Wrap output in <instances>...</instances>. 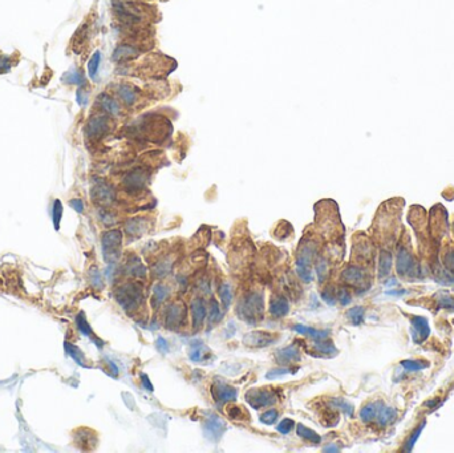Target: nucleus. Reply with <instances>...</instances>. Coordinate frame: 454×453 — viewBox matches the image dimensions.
Instances as JSON below:
<instances>
[{
  "mask_svg": "<svg viewBox=\"0 0 454 453\" xmlns=\"http://www.w3.org/2000/svg\"><path fill=\"white\" fill-rule=\"evenodd\" d=\"M240 319L250 325H256L263 318V298L258 292H251L240 300L238 310Z\"/></svg>",
  "mask_w": 454,
  "mask_h": 453,
  "instance_id": "obj_1",
  "label": "nucleus"
},
{
  "mask_svg": "<svg viewBox=\"0 0 454 453\" xmlns=\"http://www.w3.org/2000/svg\"><path fill=\"white\" fill-rule=\"evenodd\" d=\"M116 298L125 311L137 310L144 302V292L137 283H126L117 289Z\"/></svg>",
  "mask_w": 454,
  "mask_h": 453,
  "instance_id": "obj_2",
  "label": "nucleus"
},
{
  "mask_svg": "<svg viewBox=\"0 0 454 453\" xmlns=\"http://www.w3.org/2000/svg\"><path fill=\"white\" fill-rule=\"evenodd\" d=\"M122 245V233L120 230H110L102 237V251L108 262H114L120 256Z\"/></svg>",
  "mask_w": 454,
  "mask_h": 453,
  "instance_id": "obj_3",
  "label": "nucleus"
},
{
  "mask_svg": "<svg viewBox=\"0 0 454 453\" xmlns=\"http://www.w3.org/2000/svg\"><path fill=\"white\" fill-rule=\"evenodd\" d=\"M246 400L252 408L259 409L275 404L278 402V395L270 388H252L246 394Z\"/></svg>",
  "mask_w": 454,
  "mask_h": 453,
  "instance_id": "obj_4",
  "label": "nucleus"
},
{
  "mask_svg": "<svg viewBox=\"0 0 454 453\" xmlns=\"http://www.w3.org/2000/svg\"><path fill=\"white\" fill-rule=\"evenodd\" d=\"M226 431H227V425L221 417L214 415V413H210L206 417L204 424V432L205 437L209 438L210 441H219L222 436L225 435Z\"/></svg>",
  "mask_w": 454,
  "mask_h": 453,
  "instance_id": "obj_5",
  "label": "nucleus"
},
{
  "mask_svg": "<svg viewBox=\"0 0 454 453\" xmlns=\"http://www.w3.org/2000/svg\"><path fill=\"white\" fill-rule=\"evenodd\" d=\"M186 318V306L181 300H177L166 308L165 312V326L169 330L178 329Z\"/></svg>",
  "mask_w": 454,
  "mask_h": 453,
  "instance_id": "obj_6",
  "label": "nucleus"
},
{
  "mask_svg": "<svg viewBox=\"0 0 454 453\" xmlns=\"http://www.w3.org/2000/svg\"><path fill=\"white\" fill-rule=\"evenodd\" d=\"M109 129V121L105 116H95L88 121L85 126V133L89 139L97 140L105 135Z\"/></svg>",
  "mask_w": 454,
  "mask_h": 453,
  "instance_id": "obj_7",
  "label": "nucleus"
},
{
  "mask_svg": "<svg viewBox=\"0 0 454 453\" xmlns=\"http://www.w3.org/2000/svg\"><path fill=\"white\" fill-rule=\"evenodd\" d=\"M211 394H213V398L217 403L219 404H225L227 402H233L235 400L236 396H238V391L236 388L231 387L229 384L222 383V381H217V383L213 384L211 387Z\"/></svg>",
  "mask_w": 454,
  "mask_h": 453,
  "instance_id": "obj_8",
  "label": "nucleus"
},
{
  "mask_svg": "<svg viewBox=\"0 0 454 453\" xmlns=\"http://www.w3.org/2000/svg\"><path fill=\"white\" fill-rule=\"evenodd\" d=\"M275 342V336L266 331H252L244 335L243 343L248 347H266Z\"/></svg>",
  "mask_w": 454,
  "mask_h": 453,
  "instance_id": "obj_9",
  "label": "nucleus"
},
{
  "mask_svg": "<svg viewBox=\"0 0 454 453\" xmlns=\"http://www.w3.org/2000/svg\"><path fill=\"white\" fill-rule=\"evenodd\" d=\"M148 178H149V177H148V173L144 172L142 169H136V170L131 172L126 177H125L124 185L126 186V189L131 190V191L132 190H133V191H136V190H141L144 189V186H145L146 182H148Z\"/></svg>",
  "mask_w": 454,
  "mask_h": 453,
  "instance_id": "obj_10",
  "label": "nucleus"
},
{
  "mask_svg": "<svg viewBox=\"0 0 454 453\" xmlns=\"http://www.w3.org/2000/svg\"><path fill=\"white\" fill-rule=\"evenodd\" d=\"M92 197L97 204L101 205H109L114 200V190L108 183L101 182L97 183L93 190H92Z\"/></svg>",
  "mask_w": 454,
  "mask_h": 453,
  "instance_id": "obj_11",
  "label": "nucleus"
},
{
  "mask_svg": "<svg viewBox=\"0 0 454 453\" xmlns=\"http://www.w3.org/2000/svg\"><path fill=\"white\" fill-rule=\"evenodd\" d=\"M276 362L279 363L280 365H287L292 364V363H296L300 360V351L298 347L295 346H287V347L282 348L275 354Z\"/></svg>",
  "mask_w": 454,
  "mask_h": 453,
  "instance_id": "obj_12",
  "label": "nucleus"
},
{
  "mask_svg": "<svg viewBox=\"0 0 454 453\" xmlns=\"http://www.w3.org/2000/svg\"><path fill=\"white\" fill-rule=\"evenodd\" d=\"M206 302L204 298H197L191 304V314H193V325L196 329H200L206 319Z\"/></svg>",
  "mask_w": 454,
  "mask_h": 453,
  "instance_id": "obj_13",
  "label": "nucleus"
},
{
  "mask_svg": "<svg viewBox=\"0 0 454 453\" xmlns=\"http://www.w3.org/2000/svg\"><path fill=\"white\" fill-rule=\"evenodd\" d=\"M270 314L275 316V318H282L284 315L288 314L290 311V303L286 298L282 296H274L273 299L270 300Z\"/></svg>",
  "mask_w": 454,
  "mask_h": 453,
  "instance_id": "obj_14",
  "label": "nucleus"
},
{
  "mask_svg": "<svg viewBox=\"0 0 454 453\" xmlns=\"http://www.w3.org/2000/svg\"><path fill=\"white\" fill-rule=\"evenodd\" d=\"M292 329L299 334H303V335H308L311 336L315 342L316 340H321V339H326L328 338V331H323V330H316V329H312V327H307L304 325H295Z\"/></svg>",
  "mask_w": 454,
  "mask_h": 453,
  "instance_id": "obj_15",
  "label": "nucleus"
},
{
  "mask_svg": "<svg viewBox=\"0 0 454 453\" xmlns=\"http://www.w3.org/2000/svg\"><path fill=\"white\" fill-rule=\"evenodd\" d=\"M207 354V347L204 344L202 340H196L193 344H191V350H190V359L191 362L194 363H202V360L205 359Z\"/></svg>",
  "mask_w": 454,
  "mask_h": 453,
  "instance_id": "obj_16",
  "label": "nucleus"
},
{
  "mask_svg": "<svg viewBox=\"0 0 454 453\" xmlns=\"http://www.w3.org/2000/svg\"><path fill=\"white\" fill-rule=\"evenodd\" d=\"M126 271L129 275H133V277L137 278H144L146 275V267L144 266V263L137 256H135V258H132L129 261L126 266Z\"/></svg>",
  "mask_w": 454,
  "mask_h": 453,
  "instance_id": "obj_17",
  "label": "nucleus"
},
{
  "mask_svg": "<svg viewBox=\"0 0 454 453\" xmlns=\"http://www.w3.org/2000/svg\"><path fill=\"white\" fill-rule=\"evenodd\" d=\"M98 99H100V105H101V108L105 110L106 113L113 114V116H116V114L120 113L121 108L116 100L109 97L108 95H102L101 97H98Z\"/></svg>",
  "mask_w": 454,
  "mask_h": 453,
  "instance_id": "obj_18",
  "label": "nucleus"
},
{
  "mask_svg": "<svg viewBox=\"0 0 454 453\" xmlns=\"http://www.w3.org/2000/svg\"><path fill=\"white\" fill-rule=\"evenodd\" d=\"M296 433H298V436H300L302 438L308 440V441L313 442V444H319V442L321 441V437L317 435L316 432L313 431V429H311V428L305 427L304 424H298V425H296Z\"/></svg>",
  "mask_w": 454,
  "mask_h": 453,
  "instance_id": "obj_19",
  "label": "nucleus"
},
{
  "mask_svg": "<svg viewBox=\"0 0 454 453\" xmlns=\"http://www.w3.org/2000/svg\"><path fill=\"white\" fill-rule=\"evenodd\" d=\"M146 230V223L142 218H135L129 221L126 225V231L129 233V235H135V237H140L141 234L145 233Z\"/></svg>",
  "mask_w": 454,
  "mask_h": 453,
  "instance_id": "obj_20",
  "label": "nucleus"
},
{
  "mask_svg": "<svg viewBox=\"0 0 454 453\" xmlns=\"http://www.w3.org/2000/svg\"><path fill=\"white\" fill-rule=\"evenodd\" d=\"M118 95H120L121 100L127 104V105H132L135 104L136 100H137V93H136L135 88L131 87V85L122 84L118 88Z\"/></svg>",
  "mask_w": 454,
  "mask_h": 453,
  "instance_id": "obj_21",
  "label": "nucleus"
},
{
  "mask_svg": "<svg viewBox=\"0 0 454 453\" xmlns=\"http://www.w3.org/2000/svg\"><path fill=\"white\" fill-rule=\"evenodd\" d=\"M138 51L135 47L132 45H120L117 48L116 52H114V60L117 61H124V60H129L133 56H137Z\"/></svg>",
  "mask_w": 454,
  "mask_h": 453,
  "instance_id": "obj_22",
  "label": "nucleus"
},
{
  "mask_svg": "<svg viewBox=\"0 0 454 453\" xmlns=\"http://www.w3.org/2000/svg\"><path fill=\"white\" fill-rule=\"evenodd\" d=\"M207 312H209V321L210 323H217L222 318V311L219 308L218 302L214 298H211L209 300V303H207Z\"/></svg>",
  "mask_w": 454,
  "mask_h": 453,
  "instance_id": "obj_23",
  "label": "nucleus"
},
{
  "mask_svg": "<svg viewBox=\"0 0 454 453\" xmlns=\"http://www.w3.org/2000/svg\"><path fill=\"white\" fill-rule=\"evenodd\" d=\"M226 413H227L230 419H233V420L242 421L250 419L248 413L246 412V409L240 406H230L229 408H226Z\"/></svg>",
  "mask_w": 454,
  "mask_h": 453,
  "instance_id": "obj_24",
  "label": "nucleus"
},
{
  "mask_svg": "<svg viewBox=\"0 0 454 453\" xmlns=\"http://www.w3.org/2000/svg\"><path fill=\"white\" fill-rule=\"evenodd\" d=\"M343 279H345L349 283H359L363 279V271L360 270L359 267H348L345 269L343 273Z\"/></svg>",
  "mask_w": 454,
  "mask_h": 453,
  "instance_id": "obj_25",
  "label": "nucleus"
},
{
  "mask_svg": "<svg viewBox=\"0 0 454 453\" xmlns=\"http://www.w3.org/2000/svg\"><path fill=\"white\" fill-rule=\"evenodd\" d=\"M218 294H219V298L222 300V304L225 307L226 310L229 308L231 302H233V291H231V287L229 285H222L221 287L218 289Z\"/></svg>",
  "mask_w": 454,
  "mask_h": 453,
  "instance_id": "obj_26",
  "label": "nucleus"
},
{
  "mask_svg": "<svg viewBox=\"0 0 454 453\" xmlns=\"http://www.w3.org/2000/svg\"><path fill=\"white\" fill-rule=\"evenodd\" d=\"M296 273H298L299 278H300L303 282H305V283H309V282L313 279L312 270H311L309 265L296 262Z\"/></svg>",
  "mask_w": 454,
  "mask_h": 453,
  "instance_id": "obj_27",
  "label": "nucleus"
},
{
  "mask_svg": "<svg viewBox=\"0 0 454 453\" xmlns=\"http://www.w3.org/2000/svg\"><path fill=\"white\" fill-rule=\"evenodd\" d=\"M169 294H170V291H169V289H167L166 286L156 285L153 287V299H154V302H156L157 304L162 303L167 296H169Z\"/></svg>",
  "mask_w": 454,
  "mask_h": 453,
  "instance_id": "obj_28",
  "label": "nucleus"
},
{
  "mask_svg": "<svg viewBox=\"0 0 454 453\" xmlns=\"http://www.w3.org/2000/svg\"><path fill=\"white\" fill-rule=\"evenodd\" d=\"M278 416H279V412L276 409H269L259 416V421L265 425H273L278 420Z\"/></svg>",
  "mask_w": 454,
  "mask_h": 453,
  "instance_id": "obj_29",
  "label": "nucleus"
},
{
  "mask_svg": "<svg viewBox=\"0 0 454 453\" xmlns=\"http://www.w3.org/2000/svg\"><path fill=\"white\" fill-rule=\"evenodd\" d=\"M315 348H316L319 352H321V354H332V352L336 351L334 343L330 342L327 338L321 340H316V342H315Z\"/></svg>",
  "mask_w": 454,
  "mask_h": 453,
  "instance_id": "obj_30",
  "label": "nucleus"
},
{
  "mask_svg": "<svg viewBox=\"0 0 454 453\" xmlns=\"http://www.w3.org/2000/svg\"><path fill=\"white\" fill-rule=\"evenodd\" d=\"M360 416L364 421H371L372 419L377 416V406L376 404H368L364 407L360 412Z\"/></svg>",
  "mask_w": 454,
  "mask_h": 453,
  "instance_id": "obj_31",
  "label": "nucleus"
},
{
  "mask_svg": "<svg viewBox=\"0 0 454 453\" xmlns=\"http://www.w3.org/2000/svg\"><path fill=\"white\" fill-rule=\"evenodd\" d=\"M290 373H294L292 372V369L286 368V367H282V368H275V369H271V371H269V372L266 373V379L276 380V379H280V377L286 376V375H290Z\"/></svg>",
  "mask_w": 454,
  "mask_h": 453,
  "instance_id": "obj_32",
  "label": "nucleus"
},
{
  "mask_svg": "<svg viewBox=\"0 0 454 453\" xmlns=\"http://www.w3.org/2000/svg\"><path fill=\"white\" fill-rule=\"evenodd\" d=\"M100 60H101V55H100V52H96L95 55L92 56L91 60H89V62H88V72H89V76L92 79H95L96 73H97Z\"/></svg>",
  "mask_w": 454,
  "mask_h": 453,
  "instance_id": "obj_33",
  "label": "nucleus"
},
{
  "mask_svg": "<svg viewBox=\"0 0 454 453\" xmlns=\"http://www.w3.org/2000/svg\"><path fill=\"white\" fill-rule=\"evenodd\" d=\"M66 347H67V350H68L69 354H71V356H72V358L75 359V360H76L79 364L84 365V367H88V365L85 364V358H84L83 352H81L79 348L75 347V346H71V344H68V343L66 344Z\"/></svg>",
  "mask_w": 454,
  "mask_h": 453,
  "instance_id": "obj_34",
  "label": "nucleus"
},
{
  "mask_svg": "<svg viewBox=\"0 0 454 453\" xmlns=\"http://www.w3.org/2000/svg\"><path fill=\"white\" fill-rule=\"evenodd\" d=\"M170 269H171L170 262L162 261V262L157 263L156 266L153 267V273L157 275V278H164L165 275L170 271Z\"/></svg>",
  "mask_w": 454,
  "mask_h": 453,
  "instance_id": "obj_35",
  "label": "nucleus"
},
{
  "mask_svg": "<svg viewBox=\"0 0 454 453\" xmlns=\"http://www.w3.org/2000/svg\"><path fill=\"white\" fill-rule=\"evenodd\" d=\"M294 425L295 421L292 420V419H283V420L276 425V429H278V432L282 433V435H288V433L292 431Z\"/></svg>",
  "mask_w": 454,
  "mask_h": 453,
  "instance_id": "obj_36",
  "label": "nucleus"
},
{
  "mask_svg": "<svg viewBox=\"0 0 454 453\" xmlns=\"http://www.w3.org/2000/svg\"><path fill=\"white\" fill-rule=\"evenodd\" d=\"M348 318L351 319L353 325H359L360 321L363 320V316H364V310L361 307H355L352 310L348 311Z\"/></svg>",
  "mask_w": 454,
  "mask_h": 453,
  "instance_id": "obj_37",
  "label": "nucleus"
},
{
  "mask_svg": "<svg viewBox=\"0 0 454 453\" xmlns=\"http://www.w3.org/2000/svg\"><path fill=\"white\" fill-rule=\"evenodd\" d=\"M77 326H79V329H80V331L84 334V335H88V336L92 335L91 326L88 325V321H87V319H85V316H84V314H80L79 316H77Z\"/></svg>",
  "mask_w": 454,
  "mask_h": 453,
  "instance_id": "obj_38",
  "label": "nucleus"
},
{
  "mask_svg": "<svg viewBox=\"0 0 454 453\" xmlns=\"http://www.w3.org/2000/svg\"><path fill=\"white\" fill-rule=\"evenodd\" d=\"M332 406L339 407V408L342 409V411H344L345 413H348V415H352V412H353L352 406H349L348 403L343 402V400H340V399H335V400H332Z\"/></svg>",
  "mask_w": 454,
  "mask_h": 453,
  "instance_id": "obj_39",
  "label": "nucleus"
},
{
  "mask_svg": "<svg viewBox=\"0 0 454 453\" xmlns=\"http://www.w3.org/2000/svg\"><path fill=\"white\" fill-rule=\"evenodd\" d=\"M62 216V206L60 204V201L55 202V206H53V221H55L56 229H58V223H60V218Z\"/></svg>",
  "mask_w": 454,
  "mask_h": 453,
  "instance_id": "obj_40",
  "label": "nucleus"
},
{
  "mask_svg": "<svg viewBox=\"0 0 454 453\" xmlns=\"http://www.w3.org/2000/svg\"><path fill=\"white\" fill-rule=\"evenodd\" d=\"M154 344H156L157 350L160 351V352H162V354L169 352V343H167V340L165 339V338H162V336H158Z\"/></svg>",
  "mask_w": 454,
  "mask_h": 453,
  "instance_id": "obj_41",
  "label": "nucleus"
},
{
  "mask_svg": "<svg viewBox=\"0 0 454 453\" xmlns=\"http://www.w3.org/2000/svg\"><path fill=\"white\" fill-rule=\"evenodd\" d=\"M316 273L317 277H319V281H324L326 279V275H327V263L324 261H320L316 265Z\"/></svg>",
  "mask_w": 454,
  "mask_h": 453,
  "instance_id": "obj_42",
  "label": "nucleus"
},
{
  "mask_svg": "<svg viewBox=\"0 0 454 453\" xmlns=\"http://www.w3.org/2000/svg\"><path fill=\"white\" fill-rule=\"evenodd\" d=\"M321 299H323L328 306H334L335 304V295L334 292L331 291L330 289L324 290V291L321 292Z\"/></svg>",
  "mask_w": 454,
  "mask_h": 453,
  "instance_id": "obj_43",
  "label": "nucleus"
},
{
  "mask_svg": "<svg viewBox=\"0 0 454 453\" xmlns=\"http://www.w3.org/2000/svg\"><path fill=\"white\" fill-rule=\"evenodd\" d=\"M338 298H339V300H340V303H342L343 306H345V304H348L349 302H351V296H349L348 291H347V290H344V289H342V290H340V291H339Z\"/></svg>",
  "mask_w": 454,
  "mask_h": 453,
  "instance_id": "obj_44",
  "label": "nucleus"
},
{
  "mask_svg": "<svg viewBox=\"0 0 454 453\" xmlns=\"http://www.w3.org/2000/svg\"><path fill=\"white\" fill-rule=\"evenodd\" d=\"M141 381H142V387L146 388V390H148V391H149V392L154 391V387H153V384L150 383L149 377L146 376V375H142Z\"/></svg>",
  "mask_w": 454,
  "mask_h": 453,
  "instance_id": "obj_45",
  "label": "nucleus"
},
{
  "mask_svg": "<svg viewBox=\"0 0 454 453\" xmlns=\"http://www.w3.org/2000/svg\"><path fill=\"white\" fill-rule=\"evenodd\" d=\"M71 206H72L77 213H83L84 212V205L80 200H72L71 201Z\"/></svg>",
  "mask_w": 454,
  "mask_h": 453,
  "instance_id": "obj_46",
  "label": "nucleus"
},
{
  "mask_svg": "<svg viewBox=\"0 0 454 453\" xmlns=\"http://www.w3.org/2000/svg\"><path fill=\"white\" fill-rule=\"evenodd\" d=\"M3 67H7V64H6V60L0 56V68H3Z\"/></svg>",
  "mask_w": 454,
  "mask_h": 453,
  "instance_id": "obj_47",
  "label": "nucleus"
}]
</instances>
